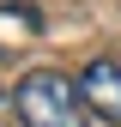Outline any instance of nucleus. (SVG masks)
Listing matches in <instances>:
<instances>
[{"label":"nucleus","mask_w":121,"mask_h":127,"mask_svg":"<svg viewBox=\"0 0 121 127\" xmlns=\"http://www.w3.org/2000/svg\"><path fill=\"white\" fill-rule=\"evenodd\" d=\"M12 115L24 127H85L91 109H85L79 85H73L67 73L36 67V73H24L18 85H12Z\"/></svg>","instance_id":"nucleus-1"},{"label":"nucleus","mask_w":121,"mask_h":127,"mask_svg":"<svg viewBox=\"0 0 121 127\" xmlns=\"http://www.w3.org/2000/svg\"><path fill=\"white\" fill-rule=\"evenodd\" d=\"M73 85H79V97H85V109L97 121H109V127H121V61H91V67L73 79Z\"/></svg>","instance_id":"nucleus-2"},{"label":"nucleus","mask_w":121,"mask_h":127,"mask_svg":"<svg viewBox=\"0 0 121 127\" xmlns=\"http://www.w3.org/2000/svg\"><path fill=\"white\" fill-rule=\"evenodd\" d=\"M0 97H6V91H0Z\"/></svg>","instance_id":"nucleus-3"}]
</instances>
